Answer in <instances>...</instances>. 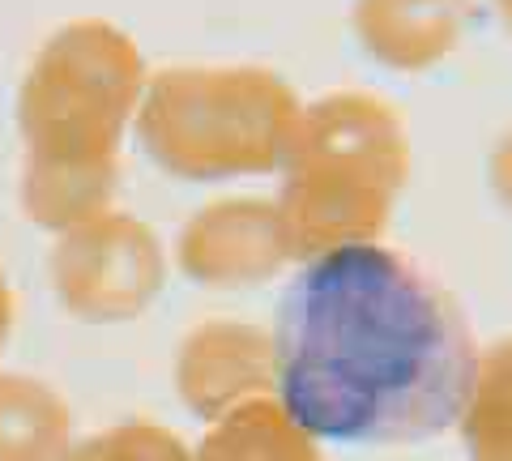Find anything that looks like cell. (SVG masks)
I'll return each instance as SVG.
<instances>
[{
    "instance_id": "1",
    "label": "cell",
    "mask_w": 512,
    "mask_h": 461,
    "mask_svg": "<svg viewBox=\"0 0 512 461\" xmlns=\"http://www.w3.org/2000/svg\"><path fill=\"white\" fill-rule=\"evenodd\" d=\"M478 346L457 299L380 240L308 257L274 329L282 419L308 440L414 444L461 423Z\"/></svg>"
},
{
    "instance_id": "2",
    "label": "cell",
    "mask_w": 512,
    "mask_h": 461,
    "mask_svg": "<svg viewBox=\"0 0 512 461\" xmlns=\"http://www.w3.org/2000/svg\"><path fill=\"white\" fill-rule=\"evenodd\" d=\"M308 146L320 163L312 201L329 218L325 248L380 240L410 180V133L397 107L380 94H333L316 107Z\"/></svg>"
},
{
    "instance_id": "3",
    "label": "cell",
    "mask_w": 512,
    "mask_h": 461,
    "mask_svg": "<svg viewBox=\"0 0 512 461\" xmlns=\"http://www.w3.org/2000/svg\"><path fill=\"white\" fill-rule=\"evenodd\" d=\"M470 26V0H359L355 30L384 69L423 73L453 56Z\"/></svg>"
},
{
    "instance_id": "4",
    "label": "cell",
    "mask_w": 512,
    "mask_h": 461,
    "mask_svg": "<svg viewBox=\"0 0 512 461\" xmlns=\"http://www.w3.org/2000/svg\"><path fill=\"white\" fill-rule=\"evenodd\" d=\"M457 427L478 461H512V338L478 351V376Z\"/></svg>"
},
{
    "instance_id": "5",
    "label": "cell",
    "mask_w": 512,
    "mask_h": 461,
    "mask_svg": "<svg viewBox=\"0 0 512 461\" xmlns=\"http://www.w3.org/2000/svg\"><path fill=\"white\" fill-rule=\"evenodd\" d=\"M487 180H491V193L500 197L504 210H512V129L500 133V141L491 146L487 158Z\"/></svg>"
},
{
    "instance_id": "6",
    "label": "cell",
    "mask_w": 512,
    "mask_h": 461,
    "mask_svg": "<svg viewBox=\"0 0 512 461\" xmlns=\"http://www.w3.org/2000/svg\"><path fill=\"white\" fill-rule=\"evenodd\" d=\"M491 9L500 13V22H504V30L512 35V0H491Z\"/></svg>"
}]
</instances>
